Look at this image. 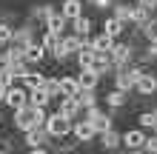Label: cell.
Returning <instances> with one entry per match:
<instances>
[{
    "label": "cell",
    "instance_id": "cell-45",
    "mask_svg": "<svg viewBox=\"0 0 157 154\" xmlns=\"http://www.w3.org/2000/svg\"><path fill=\"white\" fill-rule=\"evenodd\" d=\"M154 114H157V111H154Z\"/></svg>",
    "mask_w": 157,
    "mask_h": 154
},
{
    "label": "cell",
    "instance_id": "cell-5",
    "mask_svg": "<svg viewBox=\"0 0 157 154\" xmlns=\"http://www.w3.org/2000/svg\"><path fill=\"white\" fill-rule=\"evenodd\" d=\"M71 134H75L80 143H86V140H91V137L97 134V129H94V126H91L89 120H80V123H75V126H71Z\"/></svg>",
    "mask_w": 157,
    "mask_h": 154
},
{
    "label": "cell",
    "instance_id": "cell-34",
    "mask_svg": "<svg viewBox=\"0 0 157 154\" xmlns=\"http://www.w3.org/2000/svg\"><path fill=\"white\" fill-rule=\"evenodd\" d=\"M140 126H157V114H140Z\"/></svg>",
    "mask_w": 157,
    "mask_h": 154
},
{
    "label": "cell",
    "instance_id": "cell-37",
    "mask_svg": "<svg viewBox=\"0 0 157 154\" xmlns=\"http://www.w3.org/2000/svg\"><path fill=\"white\" fill-rule=\"evenodd\" d=\"M149 54H154V57H157V40H151V49H149Z\"/></svg>",
    "mask_w": 157,
    "mask_h": 154
},
{
    "label": "cell",
    "instance_id": "cell-33",
    "mask_svg": "<svg viewBox=\"0 0 157 154\" xmlns=\"http://www.w3.org/2000/svg\"><path fill=\"white\" fill-rule=\"evenodd\" d=\"M12 34H14V32L9 29L6 23H0V43H9V40H12Z\"/></svg>",
    "mask_w": 157,
    "mask_h": 154
},
{
    "label": "cell",
    "instance_id": "cell-43",
    "mask_svg": "<svg viewBox=\"0 0 157 154\" xmlns=\"http://www.w3.org/2000/svg\"><path fill=\"white\" fill-rule=\"evenodd\" d=\"M0 154H3V151H0Z\"/></svg>",
    "mask_w": 157,
    "mask_h": 154
},
{
    "label": "cell",
    "instance_id": "cell-10",
    "mask_svg": "<svg viewBox=\"0 0 157 154\" xmlns=\"http://www.w3.org/2000/svg\"><path fill=\"white\" fill-rule=\"evenodd\" d=\"M77 92H80L77 77H60V94L63 97H77Z\"/></svg>",
    "mask_w": 157,
    "mask_h": 154
},
{
    "label": "cell",
    "instance_id": "cell-16",
    "mask_svg": "<svg viewBox=\"0 0 157 154\" xmlns=\"http://www.w3.org/2000/svg\"><path fill=\"white\" fill-rule=\"evenodd\" d=\"M46 140H49V134H46V129H43V131H40V129H29V131H26V143H29L32 148L43 146Z\"/></svg>",
    "mask_w": 157,
    "mask_h": 154
},
{
    "label": "cell",
    "instance_id": "cell-38",
    "mask_svg": "<svg viewBox=\"0 0 157 154\" xmlns=\"http://www.w3.org/2000/svg\"><path fill=\"white\" fill-rule=\"evenodd\" d=\"M32 154H49V151H46V148H40V146H37V148H34V151H32Z\"/></svg>",
    "mask_w": 157,
    "mask_h": 154
},
{
    "label": "cell",
    "instance_id": "cell-35",
    "mask_svg": "<svg viewBox=\"0 0 157 154\" xmlns=\"http://www.w3.org/2000/svg\"><path fill=\"white\" fill-rule=\"evenodd\" d=\"M140 6H143V9H149V12H151V9H157V0H140Z\"/></svg>",
    "mask_w": 157,
    "mask_h": 154
},
{
    "label": "cell",
    "instance_id": "cell-15",
    "mask_svg": "<svg viewBox=\"0 0 157 154\" xmlns=\"http://www.w3.org/2000/svg\"><path fill=\"white\" fill-rule=\"evenodd\" d=\"M97 77H100V74L89 66V69H83V71H80L77 83H80V88H94V86H97Z\"/></svg>",
    "mask_w": 157,
    "mask_h": 154
},
{
    "label": "cell",
    "instance_id": "cell-29",
    "mask_svg": "<svg viewBox=\"0 0 157 154\" xmlns=\"http://www.w3.org/2000/svg\"><path fill=\"white\" fill-rule=\"evenodd\" d=\"M14 80H17V77H14V71L9 69V66H6V69H0V86H6V88H9Z\"/></svg>",
    "mask_w": 157,
    "mask_h": 154
},
{
    "label": "cell",
    "instance_id": "cell-21",
    "mask_svg": "<svg viewBox=\"0 0 157 154\" xmlns=\"http://www.w3.org/2000/svg\"><path fill=\"white\" fill-rule=\"evenodd\" d=\"M77 103H80V108L97 106V100H94V88H80V92H77Z\"/></svg>",
    "mask_w": 157,
    "mask_h": 154
},
{
    "label": "cell",
    "instance_id": "cell-4",
    "mask_svg": "<svg viewBox=\"0 0 157 154\" xmlns=\"http://www.w3.org/2000/svg\"><path fill=\"white\" fill-rule=\"evenodd\" d=\"M86 111H89V114H86V120H89L91 126H94L97 131H106V129H112V120H109V117H106L103 111H100L97 106H91V108H86Z\"/></svg>",
    "mask_w": 157,
    "mask_h": 154
},
{
    "label": "cell",
    "instance_id": "cell-17",
    "mask_svg": "<svg viewBox=\"0 0 157 154\" xmlns=\"http://www.w3.org/2000/svg\"><path fill=\"white\" fill-rule=\"evenodd\" d=\"M63 46H66L69 54H77L83 46H86V40H83L80 34H66V37H63Z\"/></svg>",
    "mask_w": 157,
    "mask_h": 154
},
{
    "label": "cell",
    "instance_id": "cell-36",
    "mask_svg": "<svg viewBox=\"0 0 157 154\" xmlns=\"http://www.w3.org/2000/svg\"><path fill=\"white\" fill-rule=\"evenodd\" d=\"M94 6H100V9H109V6H112V0H94Z\"/></svg>",
    "mask_w": 157,
    "mask_h": 154
},
{
    "label": "cell",
    "instance_id": "cell-28",
    "mask_svg": "<svg viewBox=\"0 0 157 154\" xmlns=\"http://www.w3.org/2000/svg\"><path fill=\"white\" fill-rule=\"evenodd\" d=\"M57 43H60V34H54V32H46L43 34V49L54 51V49H57Z\"/></svg>",
    "mask_w": 157,
    "mask_h": 154
},
{
    "label": "cell",
    "instance_id": "cell-2",
    "mask_svg": "<svg viewBox=\"0 0 157 154\" xmlns=\"http://www.w3.org/2000/svg\"><path fill=\"white\" fill-rule=\"evenodd\" d=\"M43 126H46V134H49V137H66V134L71 131V120H69V117H63L60 111L52 114V117H46Z\"/></svg>",
    "mask_w": 157,
    "mask_h": 154
},
{
    "label": "cell",
    "instance_id": "cell-3",
    "mask_svg": "<svg viewBox=\"0 0 157 154\" xmlns=\"http://www.w3.org/2000/svg\"><path fill=\"white\" fill-rule=\"evenodd\" d=\"M109 57H112V66H128V60H132V49H128L126 43H114L112 51H109Z\"/></svg>",
    "mask_w": 157,
    "mask_h": 154
},
{
    "label": "cell",
    "instance_id": "cell-26",
    "mask_svg": "<svg viewBox=\"0 0 157 154\" xmlns=\"http://www.w3.org/2000/svg\"><path fill=\"white\" fill-rule=\"evenodd\" d=\"M106 103L112 106V108H120V106L126 103V92H120V88H114V92H112V94L106 97Z\"/></svg>",
    "mask_w": 157,
    "mask_h": 154
},
{
    "label": "cell",
    "instance_id": "cell-11",
    "mask_svg": "<svg viewBox=\"0 0 157 154\" xmlns=\"http://www.w3.org/2000/svg\"><path fill=\"white\" fill-rule=\"evenodd\" d=\"M91 69H94L97 74H103V71L112 69V57H109V51H94V63H91Z\"/></svg>",
    "mask_w": 157,
    "mask_h": 154
},
{
    "label": "cell",
    "instance_id": "cell-7",
    "mask_svg": "<svg viewBox=\"0 0 157 154\" xmlns=\"http://www.w3.org/2000/svg\"><path fill=\"white\" fill-rule=\"evenodd\" d=\"M89 46L91 49H94V51H112V46H114V37H112V34H94V37H91L89 40Z\"/></svg>",
    "mask_w": 157,
    "mask_h": 154
},
{
    "label": "cell",
    "instance_id": "cell-1",
    "mask_svg": "<svg viewBox=\"0 0 157 154\" xmlns=\"http://www.w3.org/2000/svg\"><path fill=\"white\" fill-rule=\"evenodd\" d=\"M46 114H43V106H32L26 103L20 108H14V126L20 131H29V129H37V126H43Z\"/></svg>",
    "mask_w": 157,
    "mask_h": 154
},
{
    "label": "cell",
    "instance_id": "cell-24",
    "mask_svg": "<svg viewBox=\"0 0 157 154\" xmlns=\"http://www.w3.org/2000/svg\"><path fill=\"white\" fill-rule=\"evenodd\" d=\"M71 26H75V34H80V37H86V34L91 32V20L83 17V14H77L75 20H71Z\"/></svg>",
    "mask_w": 157,
    "mask_h": 154
},
{
    "label": "cell",
    "instance_id": "cell-19",
    "mask_svg": "<svg viewBox=\"0 0 157 154\" xmlns=\"http://www.w3.org/2000/svg\"><path fill=\"white\" fill-rule=\"evenodd\" d=\"M100 143H103V148H117L120 146V134L114 129H106V131H100Z\"/></svg>",
    "mask_w": 157,
    "mask_h": 154
},
{
    "label": "cell",
    "instance_id": "cell-42",
    "mask_svg": "<svg viewBox=\"0 0 157 154\" xmlns=\"http://www.w3.org/2000/svg\"><path fill=\"white\" fill-rule=\"evenodd\" d=\"M0 120H3V117H0Z\"/></svg>",
    "mask_w": 157,
    "mask_h": 154
},
{
    "label": "cell",
    "instance_id": "cell-41",
    "mask_svg": "<svg viewBox=\"0 0 157 154\" xmlns=\"http://www.w3.org/2000/svg\"><path fill=\"white\" fill-rule=\"evenodd\" d=\"M89 3H94V0H89Z\"/></svg>",
    "mask_w": 157,
    "mask_h": 154
},
{
    "label": "cell",
    "instance_id": "cell-13",
    "mask_svg": "<svg viewBox=\"0 0 157 154\" xmlns=\"http://www.w3.org/2000/svg\"><path fill=\"white\" fill-rule=\"evenodd\" d=\"M60 14L66 17V20H75L77 14H83V3H80V0H66L63 9H60Z\"/></svg>",
    "mask_w": 157,
    "mask_h": 154
},
{
    "label": "cell",
    "instance_id": "cell-30",
    "mask_svg": "<svg viewBox=\"0 0 157 154\" xmlns=\"http://www.w3.org/2000/svg\"><path fill=\"white\" fill-rule=\"evenodd\" d=\"M114 17L117 20H132V6H114Z\"/></svg>",
    "mask_w": 157,
    "mask_h": 154
},
{
    "label": "cell",
    "instance_id": "cell-9",
    "mask_svg": "<svg viewBox=\"0 0 157 154\" xmlns=\"http://www.w3.org/2000/svg\"><path fill=\"white\" fill-rule=\"evenodd\" d=\"M134 88H137L140 94H154V92H157V77L140 74V77H137V83H134Z\"/></svg>",
    "mask_w": 157,
    "mask_h": 154
},
{
    "label": "cell",
    "instance_id": "cell-40",
    "mask_svg": "<svg viewBox=\"0 0 157 154\" xmlns=\"http://www.w3.org/2000/svg\"><path fill=\"white\" fill-rule=\"evenodd\" d=\"M3 97H6V86H0V100H3Z\"/></svg>",
    "mask_w": 157,
    "mask_h": 154
},
{
    "label": "cell",
    "instance_id": "cell-20",
    "mask_svg": "<svg viewBox=\"0 0 157 154\" xmlns=\"http://www.w3.org/2000/svg\"><path fill=\"white\" fill-rule=\"evenodd\" d=\"M20 80L26 83V88H40V86L46 83V77L40 74V71H26V74H23Z\"/></svg>",
    "mask_w": 157,
    "mask_h": 154
},
{
    "label": "cell",
    "instance_id": "cell-44",
    "mask_svg": "<svg viewBox=\"0 0 157 154\" xmlns=\"http://www.w3.org/2000/svg\"><path fill=\"white\" fill-rule=\"evenodd\" d=\"M154 12H157V9H154Z\"/></svg>",
    "mask_w": 157,
    "mask_h": 154
},
{
    "label": "cell",
    "instance_id": "cell-27",
    "mask_svg": "<svg viewBox=\"0 0 157 154\" xmlns=\"http://www.w3.org/2000/svg\"><path fill=\"white\" fill-rule=\"evenodd\" d=\"M132 20H134V23H140V26H143V23H149V9L134 6V9H132Z\"/></svg>",
    "mask_w": 157,
    "mask_h": 154
},
{
    "label": "cell",
    "instance_id": "cell-39",
    "mask_svg": "<svg viewBox=\"0 0 157 154\" xmlns=\"http://www.w3.org/2000/svg\"><path fill=\"white\" fill-rule=\"evenodd\" d=\"M132 154H149V151H146V148H134Z\"/></svg>",
    "mask_w": 157,
    "mask_h": 154
},
{
    "label": "cell",
    "instance_id": "cell-6",
    "mask_svg": "<svg viewBox=\"0 0 157 154\" xmlns=\"http://www.w3.org/2000/svg\"><path fill=\"white\" fill-rule=\"evenodd\" d=\"M3 100H6L9 106H12V108H20V106H26V103H29V94H26L23 88H12V86H9Z\"/></svg>",
    "mask_w": 157,
    "mask_h": 154
},
{
    "label": "cell",
    "instance_id": "cell-18",
    "mask_svg": "<svg viewBox=\"0 0 157 154\" xmlns=\"http://www.w3.org/2000/svg\"><path fill=\"white\" fill-rule=\"evenodd\" d=\"M23 54H26V63H40V60L46 57V49H43V46H34V43H29V46L23 49Z\"/></svg>",
    "mask_w": 157,
    "mask_h": 154
},
{
    "label": "cell",
    "instance_id": "cell-25",
    "mask_svg": "<svg viewBox=\"0 0 157 154\" xmlns=\"http://www.w3.org/2000/svg\"><path fill=\"white\" fill-rule=\"evenodd\" d=\"M103 32L112 34V37H117L120 32H123V20H117V17H109V20L103 23Z\"/></svg>",
    "mask_w": 157,
    "mask_h": 154
},
{
    "label": "cell",
    "instance_id": "cell-12",
    "mask_svg": "<svg viewBox=\"0 0 157 154\" xmlns=\"http://www.w3.org/2000/svg\"><path fill=\"white\" fill-rule=\"evenodd\" d=\"M120 140H123L128 148H143V146H146V134H143V131H126Z\"/></svg>",
    "mask_w": 157,
    "mask_h": 154
},
{
    "label": "cell",
    "instance_id": "cell-32",
    "mask_svg": "<svg viewBox=\"0 0 157 154\" xmlns=\"http://www.w3.org/2000/svg\"><path fill=\"white\" fill-rule=\"evenodd\" d=\"M54 12L52 6H43V9H34V17H37V20H49V14Z\"/></svg>",
    "mask_w": 157,
    "mask_h": 154
},
{
    "label": "cell",
    "instance_id": "cell-23",
    "mask_svg": "<svg viewBox=\"0 0 157 154\" xmlns=\"http://www.w3.org/2000/svg\"><path fill=\"white\" fill-rule=\"evenodd\" d=\"M49 100H52V94L46 92L43 86H40V88H32V94H29V103H32V106H46Z\"/></svg>",
    "mask_w": 157,
    "mask_h": 154
},
{
    "label": "cell",
    "instance_id": "cell-22",
    "mask_svg": "<svg viewBox=\"0 0 157 154\" xmlns=\"http://www.w3.org/2000/svg\"><path fill=\"white\" fill-rule=\"evenodd\" d=\"M77 63H80V69H89L91 63H94V49H91L89 43H86V46H83V49L77 51Z\"/></svg>",
    "mask_w": 157,
    "mask_h": 154
},
{
    "label": "cell",
    "instance_id": "cell-14",
    "mask_svg": "<svg viewBox=\"0 0 157 154\" xmlns=\"http://www.w3.org/2000/svg\"><path fill=\"white\" fill-rule=\"evenodd\" d=\"M46 26H49V32L63 34V32H66V17H63L60 12H52V14H49V20H46Z\"/></svg>",
    "mask_w": 157,
    "mask_h": 154
},
{
    "label": "cell",
    "instance_id": "cell-31",
    "mask_svg": "<svg viewBox=\"0 0 157 154\" xmlns=\"http://www.w3.org/2000/svg\"><path fill=\"white\" fill-rule=\"evenodd\" d=\"M43 88H46V92H49V94H60V80H49V77H46Z\"/></svg>",
    "mask_w": 157,
    "mask_h": 154
},
{
    "label": "cell",
    "instance_id": "cell-8",
    "mask_svg": "<svg viewBox=\"0 0 157 154\" xmlns=\"http://www.w3.org/2000/svg\"><path fill=\"white\" fill-rule=\"evenodd\" d=\"M60 114H63V117H69V120H75V117L80 114V103H77V97H63V100H60Z\"/></svg>",
    "mask_w": 157,
    "mask_h": 154
}]
</instances>
